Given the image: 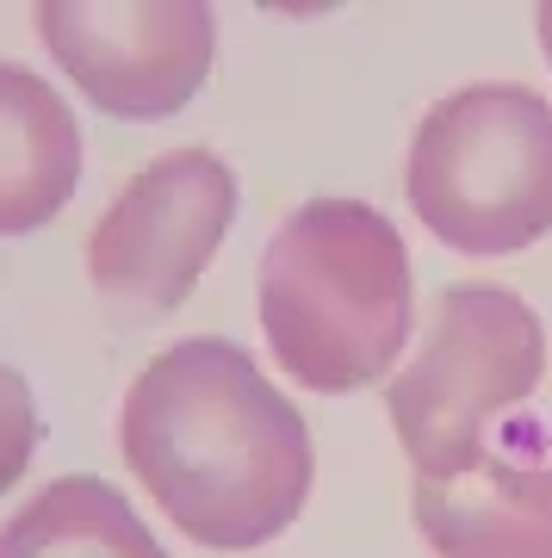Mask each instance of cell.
<instances>
[{"instance_id": "obj_1", "label": "cell", "mask_w": 552, "mask_h": 558, "mask_svg": "<svg viewBox=\"0 0 552 558\" xmlns=\"http://www.w3.org/2000/svg\"><path fill=\"white\" fill-rule=\"evenodd\" d=\"M119 447L156 509L205 553H255L279 539L316 484L298 403L230 336L161 348L124 391Z\"/></svg>"}, {"instance_id": "obj_2", "label": "cell", "mask_w": 552, "mask_h": 558, "mask_svg": "<svg viewBox=\"0 0 552 558\" xmlns=\"http://www.w3.org/2000/svg\"><path fill=\"white\" fill-rule=\"evenodd\" d=\"M416 274L397 223L360 199L286 211L261 255V336L304 391H360L404 360Z\"/></svg>"}, {"instance_id": "obj_3", "label": "cell", "mask_w": 552, "mask_h": 558, "mask_svg": "<svg viewBox=\"0 0 552 558\" xmlns=\"http://www.w3.org/2000/svg\"><path fill=\"white\" fill-rule=\"evenodd\" d=\"M410 211L454 255L496 260L552 236V100L472 81L422 112L404 161Z\"/></svg>"}, {"instance_id": "obj_4", "label": "cell", "mask_w": 552, "mask_h": 558, "mask_svg": "<svg viewBox=\"0 0 552 558\" xmlns=\"http://www.w3.org/2000/svg\"><path fill=\"white\" fill-rule=\"evenodd\" d=\"M547 379V329L509 286H447L422 348L385 391V416L416 478H466L484 465V428Z\"/></svg>"}, {"instance_id": "obj_5", "label": "cell", "mask_w": 552, "mask_h": 558, "mask_svg": "<svg viewBox=\"0 0 552 558\" xmlns=\"http://www.w3.org/2000/svg\"><path fill=\"white\" fill-rule=\"evenodd\" d=\"M237 223V174L217 149H168L99 211L87 274L112 304L168 317L193 299Z\"/></svg>"}, {"instance_id": "obj_6", "label": "cell", "mask_w": 552, "mask_h": 558, "mask_svg": "<svg viewBox=\"0 0 552 558\" xmlns=\"http://www.w3.org/2000/svg\"><path fill=\"white\" fill-rule=\"evenodd\" d=\"M38 38L106 119L156 124L205 87L217 13L199 0H50L38 7Z\"/></svg>"}, {"instance_id": "obj_7", "label": "cell", "mask_w": 552, "mask_h": 558, "mask_svg": "<svg viewBox=\"0 0 552 558\" xmlns=\"http://www.w3.org/2000/svg\"><path fill=\"white\" fill-rule=\"evenodd\" d=\"M410 515L441 558H552V465L484 459L466 478H416Z\"/></svg>"}, {"instance_id": "obj_8", "label": "cell", "mask_w": 552, "mask_h": 558, "mask_svg": "<svg viewBox=\"0 0 552 558\" xmlns=\"http://www.w3.org/2000/svg\"><path fill=\"white\" fill-rule=\"evenodd\" d=\"M81 124L57 87L0 62V236H32L75 199Z\"/></svg>"}, {"instance_id": "obj_9", "label": "cell", "mask_w": 552, "mask_h": 558, "mask_svg": "<svg viewBox=\"0 0 552 558\" xmlns=\"http://www.w3.org/2000/svg\"><path fill=\"white\" fill-rule=\"evenodd\" d=\"M0 558H168V546L124 502L119 484L69 472L20 502V515L0 527Z\"/></svg>"}, {"instance_id": "obj_10", "label": "cell", "mask_w": 552, "mask_h": 558, "mask_svg": "<svg viewBox=\"0 0 552 558\" xmlns=\"http://www.w3.org/2000/svg\"><path fill=\"white\" fill-rule=\"evenodd\" d=\"M32 453H38V398H32V385L0 360V497L25 478Z\"/></svg>"}, {"instance_id": "obj_11", "label": "cell", "mask_w": 552, "mask_h": 558, "mask_svg": "<svg viewBox=\"0 0 552 558\" xmlns=\"http://www.w3.org/2000/svg\"><path fill=\"white\" fill-rule=\"evenodd\" d=\"M533 32H540V50H547V62H552V7L533 13Z\"/></svg>"}]
</instances>
